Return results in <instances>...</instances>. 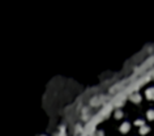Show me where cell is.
<instances>
[{
	"label": "cell",
	"mask_w": 154,
	"mask_h": 136,
	"mask_svg": "<svg viewBox=\"0 0 154 136\" xmlns=\"http://www.w3.org/2000/svg\"><path fill=\"white\" fill-rule=\"evenodd\" d=\"M135 124H136V126H138V127H142V126H145V123H144V120L137 119V120L135 122Z\"/></svg>",
	"instance_id": "cell-6"
},
{
	"label": "cell",
	"mask_w": 154,
	"mask_h": 136,
	"mask_svg": "<svg viewBox=\"0 0 154 136\" xmlns=\"http://www.w3.org/2000/svg\"><path fill=\"white\" fill-rule=\"evenodd\" d=\"M148 132H149L148 126H142V127H140V133H141V135H146Z\"/></svg>",
	"instance_id": "cell-4"
},
{
	"label": "cell",
	"mask_w": 154,
	"mask_h": 136,
	"mask_svg": "<svg viewBox=\"0 0 154 136\" xmlns=\"http://www.w3.org/2000/svg\"><path fill=\"white\" fill-rule=\"evenodd\" d=\"M97 136H104V133L102 132V131H98V132H97Z\"/></svg>",
	"instance_id": "cell-8"
},
{
	"label": "cell",
	"mask_w": 154,
	"mask_h": 136,
	"mask_svg": "<svg viewBox=\"0 0 154 136\" xmlns=\"http://www.w3.org/2000/svg\"><path fill=\"white\" fill-rule=\"evenodd\" d=\"M123 117V112L122 111H116L115 112V118H117V119H119V118H122Z\"/></svg>",
	"instance_id": "cell-7"
},
{
	"label": "cell",
	"mask_w": 154,
	"mask_h": 136,
	"mask_svg": "<svg viewBox=\"0 0 154 136\" xmlns=\"http://www.w3.org/2000/svg\"><path fill=\"white\" fill-rule=\"evenodd\" d=\"M146 97H148V99L154 101V88H150L146 90Z\"/></svg>",
	"instance_id": "cell-3"
},
{
	"label": "cell",
	"mask_w": 154,
	"mask_h": 136,
	"mask_svg": "<svg viewBox=\"0 0 154 136\" xmlns=\"http://www.w3.org/2000/svg\"><path fill=\"white\" fill-rule=\"evenodd\" d=\"M131 101L135 102V103H138V102L141 101V96H140L138 93H133V94H131Z\"/></svg>",
	"instance_id": "cell-2"
},
{
	"label": "cell",
	"mask_w": 154,
	"mask_h": 136,
	"mask_svg": "<svg viewBox=\"0 0 154 136\" xmlns=\"http://www.w3.org/2000/svg\"><path fill=\"white\" fill-rule=\"evenodd\" d=\"M129 128H131V124L128 122H124L122 126H120V132H123V133H127L128 131H129Z\"/></svg>",
	"instance_id": "cell-1"
},
{
	"label": "cell",
	"mask_w": 154,
	"mask_h": 136,
	"mask_svg": "<svg viewBox=\"0 0 154 136\" xmlns=\"http://www.w3.org/2000/svg\"><path fill=\"white\" fill-rule=\"evenodd\" d=\"M148 119L154 120V110H149L148 111Z\"/></svg>",
	"instance_id": "cell-5"
}]
</instances>
